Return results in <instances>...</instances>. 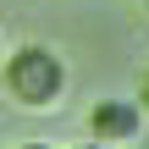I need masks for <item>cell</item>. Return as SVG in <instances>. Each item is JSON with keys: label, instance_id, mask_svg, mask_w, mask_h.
Wrapping results in <instances>:
<instances>
[{"label": "cell", "instance_id": "obj_1", "mask_svg": "<svg viewBox=\"0 0 149 149\" xmlns=\"http://www.w3.org/2000/svg\"><path fill=\"white\" fill-rule=\"evenodd\" d=\"M66 88H72V72H66L55 44L28 39V44L6 50V61H0V94L17 111H61Z\"/></svg>", "mask_w": 149, "mask_h": 149}, {"label": "cell", "instance_id": "obj_3", "mask_svg": "<svg viewBox=\"0 0 149 149\" xmlns=\"http://www.w3.org/2000/svg\"><path fill=\"white\" fill-rule=\"evenodd\" d=\"M138 105H144V116H149V66H144V77H138Z\"/></svg>", "mask_w": 149, "mask_h": 149}, {"label": "cell", "instance_id": "obj_6", "mask_svg": "<svg viewBox=\"0 0 149 149\" xmlns=\"http://www.w3.org/2000/svg\"><path fill=\"white\" fill-rule=\"evenodd\" d=\"M0 61H6V39H0Z\"/></svg>", "mask_w": 149, "mask_h": 149}, {"label": "cell", "instance_id": "obj_4", "mask_svg": "<svg viewBox=\"0 0 149 149\" xmlns=\"http://www.w3.org/2000/svg\"><path fill=\"white\" fill-rule=\"evenodd\" d=\"M17 149H61V144H50V138H28V144H17Z\"/></svg>", "mask_w": 149, "mask_h": 149}, {"label": "cell", "instance_id": "obj_2", "mask_svg": "<svg viewBox=\"0 0 149 149\" xmlns=\"http://www.w3.org/2000/svg\"><path fill=\"white\" fill-rule=\"evenodd\" d=\"M88 138H100V144H111V149L138 144L144 138V105L138 100H122V94L94 100L88 105Z\"/></svg>", "mask_w": 149, "mask_h": 149}, {"label": "cell", "instance_id": "obj_7", "mask_svg": "<svg viewBox=\"0 0 149 149\" xmlns=\"http://www.w3.org/2000/svg\"><path fill=\"white\" fill-rule=\"evenodd\" d=\"M144 17H149V0H144Z\"/></svg>", "mask_w": 149, "mask_h": 149}, {"label": "cell", "instance_id": "obj_5", "mask_svg": "<svg viewBox=\"0 0 149 149\" xmlns=\"http://www.w3.org/2000/svg\"><path fill=\"white\" fill-rule=\"evenodd\" d=\"M72 149H111V144H100V138H83V144H72Z\"/></svg>", "mask_w": 149, "mask_h": 149}]
</instances>
